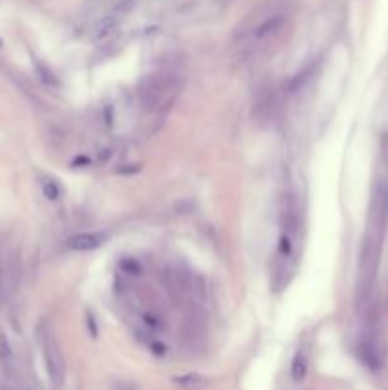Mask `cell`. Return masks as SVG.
Here are the masks:
<instances>
[{
    "label": "cell",
    "mask_w": 388,
    "mask_h": 390,
    "mask_svg": "<svg viewBox=\"0 0 388 390\" xmlns=\"http://www.w3.org/2000/svg\"><path fill=\"white\" fill-rule=\"evenodd\" d=\"M40 188H43V195L46 196L50 202H58V200H61V196H63V188H61V185L56 179L44 178L43 181H40Z\"/></svg>",
    "instance_id": "9c48e42d"
},
{
    "label": "cell",
    "mask_w": 388,
    "mask_h": 390,
    "mask_svg": "<svg viewBox=\"0 0 388 390\" xmlns=\"http://www.w3.org/2000/svg\"><path fill=\"white\" fill-rule=\"evenodd\" d=\"M171 382L178 387L179 390H206L210 387V379L202 374H181L175 375Z\"/></svg>",
    "instance_id": "8992f818"
},
{
    "label": "cell",
    "mask_w": 388,
    "mask_h": 390,
    "mask_svg": "<svg viewBox=\"0 0 388 390\" xmlns=\"http://www.w3.org/2000/svg\"><path fill=\"white\" fill-rule=\"evenodd\" d=\"M181 88L183 82L175 73H154L139 84V103L147 112H160L178 99Z\"/></svg>",
    "instance_id": "7a4b0ae2"
},
{
    "label": "cell",
    "mask_w": 388,
    "mask_h": 390,
    "mask_svg": "<svg viewBox=\"0 0 388 390\" xmlns=\"http://www.w3.org/2000/svg\"><path fill=\"white\" fill-rule=\"evenodd\" d=\"M287 25V12L276 4H269L255 12L238 33V50L245 61H252L270 50Z\"/></svg>",
    "instance_id": "6da1fadb"
},
{
    "label": "cell",
    "mask_w": 388,
    "mask_h": 390,
    "mask_svg": "<svg viewBox=\"0 0 388 390\" xmlns=\"http://www.w3.org/2000/svg\"><path fill=\"white\" fill-rule=\"evenodd\" d=\"M306 374H308V354L301 348L291 360V379L295 382H303L306 379Z\"/></svg>",
    "instance_id": "52a82bcc"
},
{
    "label": "cell",
    "mask_w": 388,
    "mask_h": 390,
    "mask_svg": "<svg viewBox=\"0 0 388 390\" xmlns=\"http://www.w3.org/2000/svg\"><path fill=\"white\" fill-rule=\"evenodd\" d=\"M134 0H92L90 2V10L101 14L99 19L93 25V36L95 38H103L119 25V21L124 16V12L130 8Z\"/></svg>",
    "instance_id": "277c9868"
},
{
    "label": "cell",
    "mask_w": 388,
    "mask_h": 390,
    "mask_svg": "<svg viewBox=\"0 0 388 390\" xmlns=\"http://www.w3.org/2000/svg\"><path fill=\"white\" fill-rule=\"evenodd\" d=\"M107 234L101 230H90V232H78L67 240V247L73 252H93L107 242Z\"/></svg>",
    "instance_id": "5b68a950"
},
{
    "label": "cell",
    "mask_w": 388,
    "mask_h": 390,
    "mask_svg": "<svg viewBox=\"0 0 388 390\" xmlns=\"http://www.w3.org/2000/svg\"><path fill=\"white\" fill-rule=\"evenodd\" d=\"M36 339H38V347H40V352H43L46 374H48L51 387L60 390L63 387V382H65V360H63V354H61L60 343H58V337L53 333V328L46 320L38 324Z\"/></svg>",
    "instance_id": "3957f363"
},
{
    "label": "cell",
    "mask_w": 388,
    "mask_h": 390,
    "mask_svg": "<svg viewBox=\"0 0 388 390\" xmlns=\"http://www.w3.org/2000/svg\"><path fill=\"white\" fill-rule=\"evenodd\" d=\"M112 390H141L135 382L132 381H124V379H120L112 385Z\"/></svg>",
    "instance_id": "30bf717a"
},
{
    "label": "cell",
    "mask_w": 388,
    "mask_h": 390,
    "mask_svg": "<svg viewBox=\"0 0 388 390\" xmlns=\"http://www.w3.org/2000/svg\"><path fill=\"white\" fill-rule=\"evenodd\" d=\"M145 322H147V326L154 328V330L162 328V322L158 320V316H154V314H145Z\"/></svg>",
    "instance_id": "8fae6325"
},
{
    "label": "cell",
    "mask_w": 388,
    "mask_h": 390,
    "mask_svg": "<svg viewBox=\"0 0 388 390\" xmlns=\"http://www.w3.org/2000/svg\"><path fill=\"white\" fill-rule=\"evenodd\" d=\"M0 362H2V367H4L8 374H14V371H16V358H14V350H12L10 341L6 339V335H2V333H0Z\"/></svg>",
    "instance_id": "ba28073f"
}]
</instances>
